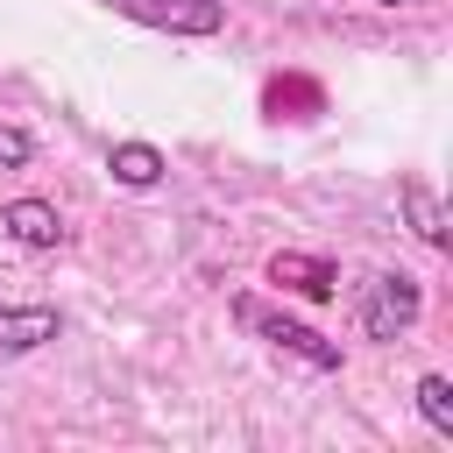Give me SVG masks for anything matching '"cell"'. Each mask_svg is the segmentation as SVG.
Here are the masks:
<instances>
[{"instance_id":"cell-1","label":"cell","mask_w":453,"mask_h":453,"mask_svg":"<svg viewBox=\"0 0 453 453\" xmlns=\"http://www.w3.org/2000/svg\"><path fill=\"white\" fill-rule=\"evenodd\" d=\"M234 319H241L255 340H269V347L297 354V361H304V368H319V375H333V368H340V340L311 333L304 319H283V311H269L262 297H234Z\"/></svg>"},{"instance_id":"cell-2","label":"cell","mask_w":453,"mask_h":453,"mask_svg":"<svg viewBox=\"0 0 453 453\" xmlns=\"http://www.w3.org/2000/svg\"><path fill=\"white\" fill-rule=\"evenodd\" d=\"M418 311H425L418 276L382 269V276L368 283V297H361V333H368V340H396V333H411V326H418Z\"/></svg>"},{"instance_id":"cell-3","label":"cell","mask_w":453,"mask_h":453,"mask_svg":"<svg viewBox=\"0 0 453 453\" xmlns=\"http://www.w3.org/2000/svg\"><path fill=\"white\" fill-rule=\"evenodd\" d=\"M106 7L142 21V28H170V35H219L226 28L219 0H106Z\"/></svg>"},{"instance_id":"cell-4","label":"cell","mask_w":453,"mask_h":453,"mask_svg":"<svg viewBox=\"0 0 453 453\" xmlns=\"http://www.w3.org/2000/svg\"><path fill=\"white\" fill-rule=\"evenodd\" d=\"M269 283H276V290H297V297H311V304H326V297L340 290V269H333L326 255L276 248V255H269Z\"/></svg>"},{"instance_id":"cell-5","label":"cell","mask_w":453,"mask_h":453,"mask_svg":"<svg viewBox=\"0 0 453 453\" xmlns=\"http://www.w3.org/2000/svg\"><path fill=\"white\" fill-rule=\"evenodd\" d=\"M0 226H7V241H21V248H64V212L50 205V198H7L0 205Z\"/></svg>"},{"instance_id":"cell-6","label":"cell","mask_w":453,"mask_h":453,"mask_svg":"<svg viewBox=\"0 0 453 453\" xmlns=\"http://www.w3.org/2000/svg\"><path fill=\"white\" fill-rule=\"evenodd\" d=\"M57 333H64L57 304H0V354H35Z\"/></svg>"},{"instance_id":"cell-7","label":"cell","mask_w":453,"mask_h":453,"mask_svg":"<svg viewBox=\"0 0 453 453\" xmlns=\"http://www.w3.org/2000/svg\"><path fill=\"white\" fill-rule=\"evenodd\" d=\"M106 170H113V184L149 191V184H163V149L156 142H113L106 149Z\"/></svg>"},{"instance_id":"cell-8","label":"cell","mask_w":453,"mask_h":453,"mask_svg":"<svg viewBox=\"0 0 453 453\" xmlns=\"http://www.w3.org/2000/svg\"><path fill=\"white\" fill-rule=\"evenodd\" d=\"M403 212H411V226H418V241H425V248H453V234H446V205L432 198V184L403 177Z\"/></svg>"},{"instance_id":"cell-9","label":"cell","mask_w":453,"mask_h":453,"mask_svg":"<svg viewBox=\"0 0 453 453\" xmlns=\"http://www.w3.org/2000/svg\"><path fill=\"white\" fill-rule=\"evenodd\" d=\"M418 411L439 439H453V382L446 375H418Z\"/></svg>"},{"instance_id":"cell-10","label":"cell","mask_w":453,"mask_h":453,"mask_svg":"<svg viewBox=\"0 0 453 453\" xmlns=\"http://www.w3.org/2000/svg\"><path fill=\"white\" fill-rule=\"evenodd\" d=\"M28 156H35V142H28V127H7V120H0V170H21Z\"/></svg>"},{"instance_id":"cell-11","label":"cell","mask_w":453,"mask_h":453,"mask_svg":"<svg viewBox=\"0 0 453 453\" xmlns=\"http://www.w3.org/2000/svg\"><path fill=\"white\" fill-rule=\"evenodd\" d=\"M375 7H403V0H375Z\"/></svg>"}]
</instances>
